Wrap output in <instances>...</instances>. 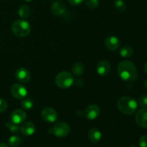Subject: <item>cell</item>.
<instances>
[{"label":"cell","instance_id":"cell-11","mask_svg":"<svg viewBox=\"0 0 147 147\" xmlns=\"http://www.w3.org/2000/svg\"><path fill=\"white\" fill-rule=\"evenodd\" d=\"M100 113V108L96 105H90L85 110V115L88 120H95Z\"/></svg>","mask_w":147,"mask_h":147},{"label":"cell","instance_id":"cell-9","mask_svg":"<svg viewBox=\"0 0 147 147\" xmlns=\"http://www.w3.org/2000/svg\"><path fill=\"white\" fill-rule=\"evenodd\" d=\"M136 122L139 126L147 128V108H142L138 111L135 116Z\"/></svg>","mask_w":147,"mask_h":147},{"label":"cell","instance_id":"cell-15","mask_svg":"<svg viewBox=\"0 0 147 147\" xmlns=\"http://www.w3.org/2000/svg\"><path fill=\"white\" fill-rule=\"evenodd\" d=\"M20 131L24 136H32L35 131V126L32 122H26L22 124V127L20 128Z\"/></svg>","mask_w":147,"mask_h":147},{"label":"cell","instance_id":"cell-20","mask_svg":"<svg viewBox=\"0 0 147 147\" xmlns=\"http://www.w3.org/2000/svg\"><path fill=\"white\" fill-rule=\"evenodd\" d=\"M21 142V139L18 136H11L8 140V144L11 147L19 146Z\"/></svg>","mask_w":147,"mask_h":147},{"label":"cell","instance_id":"cell-32","mask_svg":"<svg viewBox=\"0 0 147 147\" xmlns=\"http://www.w3.org/2000/svg\"><path fill=\"white\" fill-rule=\"evenodd\" d=\"M24 1H27V2H30V1H32V0H24Z\"/></svg>","mask_w":147,"mask_h":147},{"label":"cell","instance_id":"cell-17","mask_svg":"<svg viewBox=\"0 0 147 147\" xmlns=\"http://www.w3.org/2000/svg\"><path fill=\"white\" fill-rule=\"evenodd\" d=\"M72 72L76 76H81L84 72V65L80 62H76L72 67Z\"/></svg>","mask_w":147,"mask_h":147},{"label":"cell","instance_id":"cell-30","mask_svg":"<svg viewBox=\"0 0 147 147\" xmlns=\"http://www.w3.org/2000/svg\"><path fill=\"white\" fill-rule=\"evenodd\" d=\"M144 70H145V73L147 74V62L146 63V64H145L144 65Z\"/></svg>","mask_w":147,"mask_h":147},{"label":"cell","instance_id":"cell-1","mask_svg":"<svg viewBox=\"0 0 147 147\" xmlns=\"http://www.w3.org/2000/svg\"><path fill=\"white\" fill-rule=\"evenodd\" d=\"M118 73L122 80L127 82L136 81L138 77L136 66L129 60H123L119 63L118 65Z\"/></svg>","mask_w":147,"mask_h":147},{"label":"cell","instance_id":"cell-5","mask_svg":"<svg viewBox=\"0 0 147 147\" xmlns=\"http://www.w3.org/2000/svg\"><path fill=\"white\" fill-rule=\"evenodd\" d=\"M70 131V128L67 123L65 122H60L55 125L53 129L48 130V133L54 134L57 137L62 138L67 136Z\"/></svg>","mask_w":147,"mask_h":147},{"label":"cell","instance_id":"cell-19","mask_svg":"<svg viewBox=\"0 0 147 147\" xmlns=\"http://www.w3.org/2000/svg\"><path fill=\"white\" fill-rule=\"evenodd\" d=\"M119 53L123 57H130L133 55L134 49L130 45H124L121 48Z\"/></svg>","mask_w":147,"mask_h":147},{"label":"cell","instance_id":"cell-7","mask_svg":"<svg viewBox=\"0 0 147 147\" xmlns=\"http://www.w3.org/2000/svg\"><path fill=\"white\" fill-rule=\"evenodd\" d=\"M27 119V113L22 109L14 111L10 115V121L16 124H21L24 123Z\"/></svg>","mask_w":147,"mask_h":147},{"label":"cell","instance_id":"cell-14","mask_svg":"<svg viewBox=\"0 0 147 147\" xmlns=\"http://www.w3.org/2000/svg\"><path fill=\"white\" fill-rule=\"evenodd\" d=\"M65 4L62 1H56L52 4L51 11L56 16H61L65 12Z\"/></svg>","mask_w":147,"mask_h":147},{"label":"cell","instance_id":"cell-18","mask_svg":"<svg viewBox=\"0 0 147 147\" xmlns=\"http://www.w3.org/2000/svg\"><path fill=\"white\" fill-rule=\"evenodd\" d=\"M30 13H31V9H30V7L27 5H22L20 7L18 11L19 16L21 17L22 19H27L30 17Z\"/></svg>","mask_w":147,"mask_h":147},{"label":"cell","instance_id":"cell-24","mask_svg":"<svg viewBox=\"0 0 147 147\" xmlns=\"http://www.w3.org/2000/svg\"><path fill=\"white\" fill-rule=\"evenodd\" d=\"M85 2H86L87 7L90 9H96L99 5L98 0H86Z\"/></svg>","mask_w":147,"mask_h":147},{"label":"cell","instance_id":"cell-21","mask_svg":"<svg viewBox=\"0 0 147 147\" xmlns=\"http://www.w3.org/2000/svg\"><path fill=\"white\" fill-rule=\"evenodd\" d=\"M33 101L30 98H25L21 102V107L24 110H30L33 107Z\"/></svg>","mask_w":147,"mask_h":147},{"label":"cell","instance_id":"cell-27","mask_svg":"<svg viewBox=\"0 0 147 147\" xmlns=\"http://www.w3.org/2000/svg\"><path fill=\"white\" fill-rule=\"evenodd\" d=\"M140 147H147V135H144L139 139Z\"/></svg>","mask_w":147,"mask_h":147},{"label":"cell","instance_id":"cell-29","mask_svg":"<svg viewBox=\"0 0 147 147\" xmlns=\"http://www.w3.org/2000/svg\"><path fill=\"white\" fill-rule=\"evenodd\" d=\"M0 147H8L6 144L2 143V142H0Z\"/></svg>","mask_w":147,"mask_h":147},{"label":"cell","instance_id":"cell-25","mask_svg":"<svg viewBox=\"0 0 147 147\" xmlns=\"http://www.w3.org/2000/svg\"><path fill=\"white\" fill-rule=\"evenodd\" d=\"M139 103L142 108H147V95H144L139 98Z\"/></svg>","mask_w":147,"mask_h":147},{"label":"cell","instance_id":"cell-8","mask_svg":"<svg viewBox=\"0 0 147 147\" xmlns=\"http://www.w3.org/2000/svg\"><path fill=\"white\" fill-rule=\"evenodd\" d=\"M15 78L21 83H27L31 79V74L30 71L25 67H20L15 72Z\"/></svg>","mask_w":147,"mask_h":147},{"label":"cell","instance_id":"cell-3","mask_svg":"<svg viewBox=\"0 0 147 147\" xmlns=\"http://www.w3.org/2000/svg\"><path fill=\"white\" fill-rule=\"evenodd\" d=\"M11 30L13 33L17 37H24L30 33L31 26L30 23L25 20H17L11 25Z\"/></svg>","mask_w":147,"mask_h":147},{"label":"cell","instance_id":"cell-22","mask_svg":"<svg viewBox=\"0 0 147 147\" xmlns=\"http://www.w3.org/2000/svg\"><path fill=\"white\" fill-rule=\"evenodd\" d=\"M6 126H7V129L10 131L12 133H17L19 132V131L20 130V128L18 124H16V123H12L11 121L8 122V123H6Z\"/></svg>","mask_w":147,"mask_h":147},{"label":"cell","instance_id":"cell-12","mask_svg":"<svg viewBox=\"0 0 147 147\" xmlns=\"http://www.w3.org/2000/svg\"><path fill=\"white\" fill-rule=\"evenodd\" d=\"M111 70L110 63L107 60H100L96 65V71L100 76H106L109 73Z\"/></svg>","mask_w":147,"mask_h":147},{"label":"cell","instance_id":"cell-31","mask_svg":"<svg viewBox=\"0 0 147 147\" xmlns=\"http://www.w3.org/2000/svg\"><path fill=\"white\" fill-rule=\"evenodd\" d=\"M144 87L147 89V79H146V80H145L144 83Z\"/></svg>","mask_w":147,"mask_h":147},{"label":"cell","instance_id":"cell-13","mask_svg":"<svg viewBox=\"0 0 147 147\" xmlns=\"http://www.w3.org/2000/svg\"><path fill=\"white\" fill-rule=\"evenodd\" d=\"M105 45L111 51H115L120 46V41L115 36H109L105 40Z\"/></svg>","mask_w":147,"mask_h":147},{"label":"cell","instance_id":"cell-28","mask_svg":"<svg viewBox=\"0 0 147 147\" xmlns=\"http://www.w3.org/2000/svg\"><path fill=\"white\" fill-rule=\"evenodd\" d=\"M68 2L70 3V4L72 5H74V6H78V5H80L82 2L83 1V0H67Z\"/></svg>","mask_w":147,"mask_h":147},{"label":"cell","instance_id":"cell-16","mask_svg":"<svg viewBox=\"0 0 147 147\" xmlns=\"http://www.w3.org/2000/svg\"><path fill=\"white\" fill-rule=\"evenodd\" d=\"M89 140L93 143H98L100 141L102 138V134L99 129L96 128H93L88 131Z\"/></svg>","mask_w":147,"mask_h":147},{"label":"cell","instance_id":"cell-23","mask_svg":"<svg viewBox=\"0 0 147 147\" xmlns=\"http://www.w3.org/2000/svg\"><path fill=\"white\" fill-rule=\"evenodd\" d=\"M114 6L116 9L119 11H123L126 9V4L122 0H116L114 2Z\"/></svg>","mask_w":147,"mask_h":147},{"label":"cell","instance_id":"cell-33","mask_svg":"<svg viewBox=\"0 0 147 147\" xmlns=\"http://www.w3.org/2000/svg\"><path fill=\"white\" fill-rule=\"evenodd\" d=\"M130 147H136V146H130Z\"/></svg>","mask_w":147,"mask_h":147},{"label":"cell","instance_id":"cell-26","mask_svg":"<svg viewBox=\"0 0 147 147\" xmlns=\"http://www.w3.org/2000/svg\"><path fill=\"white\" fill-rule=\"evenodd\" d=\"M7 101L4 99L0 98V113L4 112L7 109Z\"/></svg>","mask_w":147,"mask_h":147},{"label":"cell","instance_id":"cell-4","mask_svg":"<svg viewBox=\"0 0 147 147\" xmlns=\"http://www.w3.org/2000/svg\"><path fill=\"white\" fill-rule=\"evenodd\" d=\"M55 84L57 87L63 89H66L70 88L74 82L73 76L69 72L63 71L59 73L55 77Z\"/></svg>","mask_w":147,"mask_h":147},{"label":"cell","instance_id":"cell-6","mask_svg":"<svg viewBox=\"0 0 147 147\" xmlns=\"http://www.w3.org/2000/svg\"><path fill=\"white\" fill-rule=\"evenodd\" d=\"M11 93L13 97L17 99H23L27 96V90L23 85L15 83L11 88Z\"/></svg>","mask_w":147,"mask_h":147},{"label":"cell","instance_id":"cell-10","mask_svg":"<svg viewBox=\"0 0 147 147\" xmlns=\"http://www.w3.org/2000/svg\"><path fill=\"white\" fill-rule=\"evenodd\" d=\"M41 116L45 121L49 122V123H53L57 119V112L52 108H46L43 109Z\"/></svg>","mask_w":147,"mask_h":147},{"label":"cell","instance_id":"cell-2","mask_svg":"<svg viewBox=\"0 0 147 147\" xmlns=\"http://www.w3.org/2000/svg\"><path fill=\"white\" fill-rule=\"evenodd\" d=\"M117 106L119 110L125 115L134 114L137 109V102L133 98L129 96H123L120 98L117 102Z\"/></svg>","mask_w":147,"mask_h":147}]
</instances>
